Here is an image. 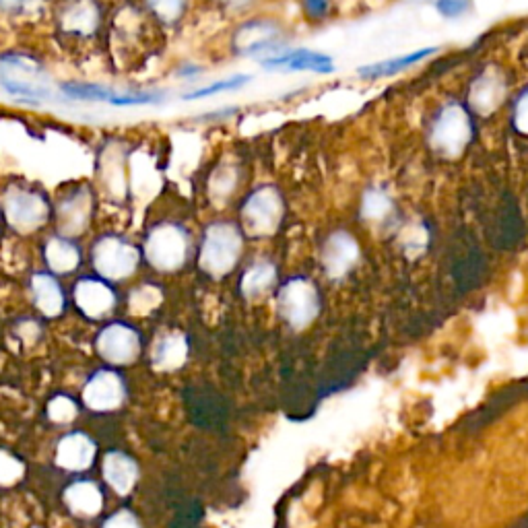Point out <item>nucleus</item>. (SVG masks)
Wrapping results in <instances>:
<instances>
[{
	"mask_svg": "<svg viewBox=\"0 0 528 528\" xmlns=\"http://www.w3.org/2000/svg\"><path fill=\"white\" fill-rule=\"evenodd\" d=\"M0 89L27 102H44L54 93L46 66L38 58L19 50L0 54Z\"/></svg>",
	"mask_w": 528,
	"mask_h": 528,
	"instance_id": "f257e3e1",
	"label": "nucleus"
},
{
	"mask_svg": "<svg viewBox=\"0 0 528 528\" xmlns=\"http://www.w3.org/2000/svg\"><path fill=\"white\" fill-rule=\"evenodd\" d=\"M244 250V238L238 225L217 221L207 227L198 254V267L209 277L221 279L236 269Z\"/></svg>",
	"mask_w": 528,
	"mask_h": 528,
	"instance_id": "f03ea898",
	"label": "nucleus"
},
{
	"mask_svg": "<svg viewBox=\"0 0 528 528\" xmlns=\"http://www.w3.org/2000/svg\"><path fill=\"white\" fill-rule=\"evenodd\" d=\"M473 139V120L465 106L456 102L446 104L429 128V145L448 159L465 153Z\"/></svg>",
	"mask_w": 528,
	"mask_h": 528,
	"instance_id": "7ed1b4c3",
	"label": "nucleus"
},
{
	"mask_svg": "<svg viewBox=\"0 0 528 528\" xmlns=\"http://www.w3.org/2000/svg\"><path fill=\"white\" fill-rule=\"evenodd\" d=\"M285 215L283 196L275 186L256 188L242 207V229L250 238H271L277 234Z\"/></svg>",
	"mask_w": 528,
	"mask_h": 528,
	"instance_id": "20e7f679",
	"label": "nucleus"
},
{
	"mask_svg": "<svg viewBox=\"0 0 528 528\" xmlns=\"http://www.w3.org/2000/svg\"><path fill=\"white\" fill-rule=\"evenodd\" d=\"M143 250L153 269L161 273H174L184 267L190 240L182 225L161 223L149 231Z\"/></svg>",
	"mask_w": 528,
	"mask_h": 528,
	"instance_id": "39448f33",
	"label": "nucleus"
},
{
	"mask_svg": "<svg viewBox=\"0 0 528 528\" xmlns=\"http://www.w3.org/2000/svg\"><path fill=\"white\" fill-rule=\"evenodd\" d=\"M0 205H3L7 223L17 234H33L42 229L50 217V205L44 194L23 186H9Z\"/></svg>",
	"mask_w": 528,
	"mask_h": 528,
	"instance_id": "423d86ee",
	"label": "nucleus"
},
{
	"mask_svg": "<svg viewBox=\"0 0 528 528\" xmlns=\"http://www.w3.org/2000/svg\"><path fill=\"white\" fill-rule=\"evenodd\" d=\"M277 308L293 330H306L320 314V293L310 279H289L277 293Z\"/></svg>",
	"mask_w": 528,
	"mask_h": 528,
	"instance_id": "0eeeda50",
	"label": "nucleus"
},
{
	"mask_svg": "<svg viewBox=\"0 0 528 528\" xmlns=\"http://www.w3.org/2000/svg\"><path fill=\"white\" fill-rule=\"evenodd\" d=\"M91 258L95 271L104 279L122 281L137 271L141 254L130 242L118 236H104L95 242Z\"/></svg>",
	"mask_w": 528,
	"mask_h": 528,
	"instance_id": "6e6552de",
	"label": "nucleus"
},
{
	"mask_svg": "<svg viewBox=\"0 0 528 528\" xmlns=\"http://www.w3.org/2000/svg\"><path fill=\"white\" fill-rule=\"evenodd\" d=\"M283 48V31L275 21L269 19L248 21L238 27L234 36V52L248 58L264 60Z\"/></svg>",
	"mask_w": 528,
	"mask_h": 528,
	"instance_id": "1a4fd4ad",
	"label": "nucleus"
},
{
	"mask_svg": "<svg viewBox=\"0 0 528 528\" xmlns=\"http://www.w3.org/2000/svg\"><path fill=\"white\" fill-rule=\"evenodd\" d=\"M95 349L112 366H128L141 355V339L135 328L126 324H110L97 335Z\"/></svg>",
	"mask_w": 528,
	"mask_h": 528,
	"instance_id": "9d476101",
	"label": "nucleus"
},
{
	"mask_svg": "<svg viewBox=\"0 0 528 528\" xmlns=\"http://www.w3.org/2000/svg\"><path fill=\"white\" fill-rule=\"evenodd\" d=\"M361 248L349 231H333L320 250V264L330 279H345L359 262Z\"/></svg>",
	"mask_w": 528,
	"mask_h": 528,
	"instance_id": "9b49d317",
	"label": "nucleus"
},
{
	"mask_svg": "<svg viewBox=\"0 0 528 528\" xmlns=\"http://www.w3.org/2000/svg\"><path fill=\"white\" fill-rule=\"evenodd\" d=\"M260 64L267 71H281V73H316L328 75L335 71V62L328 54L308 50V48H283L281 52L260 60Z\"/></svg>",
	"mask_w": 528,
	"mask_h": 528,
	"instance_id": "f8f14e48",
	"label": "nucleus"
},
{
	"mask_svg": "<svg viewBox=\"0 0 528 528\" xmlns=\"http://www.w3.org/2000/svg\"><path fill=\"white\" fill-rule=\"evenodd\" d=\"M126 401L124 380L110 370L95 372L83 388V403L87 409L97 413L116 411Z\"/></svg>",
	"mask_w": 528,
	"mask_h": 528,
	"instance_id": "ddd939ff",
	"label": "nucleus"
},
{
	"mask_svg": "<svg viewBox=\"0 0 528 528\" xmlns=\"http://www.w3.org/2000/svg\"><path fill=\"white\" fill-rule=\"evenodd\" d=\"M93 213V194L89 188H77L73 194L62 198L56 209L58 234L62 238H77L85 234Z\"/></svg>",
	"mask_w": 528,
	"mask_h": 528,
	"instance_id": "4468645a",
	"label": "nucleus"
},
{
	"mask_svg": "<svg viewBox=\"0 0 528 528\" xmlns=\"http://www.w3.org/2000/svg\"><path fill=\"white\" fill-rule=\"evenodd\" d=\"M62 33L71 38H91L102 25V9L97 0H69L58 15Z\"/></svg>",
	"mask_w": 528,
	"mask_h": 528,
	"instance_id": "2eb2a0df",
	"label": "nucleus"
},
{
	"mask_svg": "<svg viewBox=\"0 0 528 528\" xmlns=\"http://www.w3.org/2000/svg\"><path fill=\"white\" fill-rule=\"evenodd\" d=\"M506 99V79L500 69H485L469 89V104L473 112L481 116H491Z\"/></svg>",
	"mask_w": 528,
	"mask_h": 528,
	"instance_id": "dca6fc26",
	"label": "nucleus"
},
{
	"mask_svg": "<svg viewBox=\"0 0 528 528\" xmlns=\"http://www.w3.org/2000/svg\"><path fill=\"white\" fill-rule=\"evenodd\" d=\"M188 339L180 330H165L151 347V366L155 372H176L188 359Z\"/></svg>",
	"mask_w": 528,
	"mask_h": 528,
	"instance_id": "f3484780",
	"label": "nucleus"
},
{
	"mask_svg": "<svg viewBox=\"0 0 528 528\" xmlns=\"http://www.w3.org/2000/svg\"><path fill=\"white\" fill-rule=\"evenodd\" d=\"M95 450H97L95 442L87 434L73 432L58 442L56 465L64 471H73V473L85 471L93 465Z\"/></svg>",
	"mask_w": 528,
	"mask_h": 528,
	"instance_id": "a211bd4d",
	"label": "nucleus"
},
{
	"mask_svg": "<svg viewBox=\"0 0 528 528\" xmlns=\"http://www.w3.org/2000/svg\"><path fill=\"white\" fill-rule=\"evenodd\" d=\"M75 304L89 318H104L116 306L114 291L97 279H83L75 285Z\"/></svg>",
	"mask_w": 528,
	"mask_h": 528,
	"instance_id": "6ab92c4d",
	"label": "nucleus"
},
{
	"mask_svg": "<svg viewBox=\"0 0 528 528\" xmlns=\"http://www.w3.org/2000/svg\"><path fill=\"white\" fill-rule=\"evenodd\" d=\"M104 479L106 483L118 493V495H128L135 489L139 481V465L137 460H132L124 452H108L104 456Z\"/></svg>",
	"mask_w": 528,
	"mask_h": 528,
	"instance_id": "aec40b11",
	"label": "nucleus"
},
{
	"mask_svg": "<svg viewBox=\"0 0 528 528\" xmlns=\"http://www.w3.org/2000/svg\"><path fill=\"white\" fill-rule=\"evenodd\" d=\"M62 500L75 516L93 518L104 510V493L93 481H75L64 489Z\"/></svg>",
	"mask_w": 528,
	"mask_h": 528,
	"instance_id": "412c9836",
	"label": "nucleus"
},
{
	"mask_svg": "<svg viewBox=\"0 0 528 528\" xmlns=\"http://www.w3.org/2000/svg\"><path fill=\"white\" fill-rule=\"evenodd\" d=\"M436 52H438L436 46H429V48H419V50L409 52V54H403V56H394V58H388V60H380V62H374V64H363V66H359L357 75L361 79H368V81L384 79V77H394V75H399V73L411 69V66L427 60L429 56H434Z\"/></svg>",
	"mask_w": 528,
	"mask_h": 528,
	"instance_id": "4be33fe9",
	"label": "nucleus"
},
{
	"mask_svg": "<svg viewBox=\"0 0 528 528\" xmlns=\"http://www.w3.org/2000/svg\"><path fill=\"white\" fill-rule=\"evenodd\" d=\"M31 297L46 318H56L64 310V293L52 275L38 273L31 277Z\"/></svg>",
	"mask_w": 528,
	"mask_h": 528,
	"instance_id": "5701e85b",
	"label": "nucleus"
},
{
	"mask_svg": "<svg viewBox=\"0 0 528 528\" xmlns=\"http://www.w3.org/2000/svg\"><path fill=\"white\" fill-rule=\"evenodd\" d=\"M99 184L104 188V194L110 196L112 201H122L126 196V172H124V159L116 147L108 149L99 165Z\"/></svg>",
	"mask_w": 528,
	"mask_h": 528,
	"instance_id": "b1692460",
	"label": "nucleus"
},
{
	"mask_svg": "<svg viewBox=\"0 0 528 528\" xmlns=\"http://www.w3.org/2000/svg\"><path fill=\"white\" fill-rule=\"evenodd\" d=\"M275 283H277V267L269 260H260L254 262L244 273L240 291L248 302H258L275 287Z\"/></svg>",
	"mask_w": 528,
	"mask_h": 528,
	"instance_id": "393cba45",
	"label": "nucleus"
},
{
	"mask_svg": "<svg viewBox=\"0 0 528 528\" xmlns=\"http://www.w3.org/2000/svg\"><path fill=\"white\" fill-rule=\"evenodd\" d=\"M44 258H46L50 271L58 275L73 273L81 262L79 248L69 238H62V236L50 238V242L44 248Z\"/></svg>",
	"mask_w": 528,
	"mask_h": 528,
	"instance_id": "a878e982",
	"label": "nucleus"
},
{
	"mask_svg": "<svg viewBox=\"0 0 528 528\" xmlns=\"http://www.w3.org/2000/svg\"><path fill=\"white\" fill-rule=\"evenodd\" d=\"M240 172L234 163H221L209 178V198L215 205H225L236 192Z\"/></svg>",
	"mask_w": 528,
	"mask_h": 528,
	"instance_id": "bb28decb",
	"label": "nucleus"
},
{
	"mask_svg": "<svg viewBox=\"0 0 528 528\" xmlns=\"http://www.w3.org/2000/svg\"><path fill=\"white\" fill-rule=\"evenodd\" d=\"M163 302V291L157 285H141L128 295V312L132 316H147Z\"/></svg>",
	"mask_w": 528,
	"mask_h": 528,
	"instance_id": "cd10ccee",
	"label": "nucleus"
},
{
	"mask_svg": "<svg viewBox=\"0 0 528 528\" xmlns=\"http://www.w3.org/2000/svg\"><path fill=\"white\" fill-rule=\"evenodd\" d=\"M392 213V198L382 188H370L363 194L361 217L370 223H380Z\"/></svg>",
	"mask_w": 528,
	"mask_h": 528,
	"instance_id": "c85d7f7f",
	"label": "nucleus"
},
{
	"mask_svg": "<svg viewBox=\"0 0 528 528\" xmlns=\"http://www.w3.org/2000/svg\"><path fill=\"white\" fill-rule=\"evenodd\" d=\"M250 81H252L250 75H234V77H227V79L215 81V83L205 85V87H196V89L188 91L184 95V99H186V102H194V99H205V97H213V95H219V93L238 91V89L246 87Z\"/></svg>",
	"mask_w": 528,
	"mask_h": 528,
	"instance_id": "c756f323",
	"label": "nucleus"
},
{
	"mask_svg": "<svg viewBox=\"0 0 528 528\" xmlns=\"http://www.w3.org/2000/svg\"><path fill=\"white\" fill-rule=\"evenodd\" d=\"M149 13L165 25H174L182 19L188 0H145Z\"/></svg>",
	"mask_w": 528,
	"mask_h": 528,
	"instance_id": "7c9ffc66",
	"label": "nucleus"
},
{
	"mask_svg": "<svg viewBox=\"0 0 528 528\" xmlns=\"http://www.w3.org/2000/svg\"><path fill=\"white\" fill-rule=\"evenodd\" d=\"M429 244V236H427V229L421 225V223H415V225H407L403 229L401 234V246H403V252L409 256V258H417L425 252Z\"/></svg>",
	"mask_w": 528,
	"mask_h": 528,
	"instance_id": "2f4dec72",
	"label": "nucleus"
},
{
	"mask_svg": "<svg viewBox=\"0 0 528 528\" xmlns=\"http://www.w3.org/2000/svg\"><path fill=\"white\" fill-rule=\"evenodd\" d=\"M23 475H25L23 460L11 454L9 450H0V485L13 487L23 479Z\"/></svg>",
	"mask_w": 528,
	"mask_h": 528,
	"instance_id": "473e14b6",
	"label": "nucleus"
},
{
	"mask_svg": "<svg viewBox=\"0 0 528 528\" xmlns=\"http://www.w3.org/2000/svg\"><path fill=\"white\" fill-rule=\"evenodd\" d=\"M77 413H79V409H77L75 401L69 399V396H64V394L54 396V399L48 403V417L56 425L71 423L77 417Z\"/></svg>",
	"mask_w": 528,
	"mask_h": 528,
	"instance_id": "72a5a7b5",
	"label": "nucleus"
},
{
	"mask_svg": "<svg viewBox=\"0 0 528 528\" xmlns=\"http://www.w3.org/2000/svg\"><path fill=\"white\" fill-rule=\"evenodd\" d=\"M434 9L444 19H460L471 11V0H434Z\"/></svg>",
	"mask_w": 528,
	"mask_h": 528,
	"instance_id": "f704fd0d",
	"label": "nucleus"
},
{
	"mask_svg": "<svg viewBox=\"0 0 528 528\" xmlns=\"http://www.w3.org/2000/svg\"><path fill=\"white\" fill-rule=\"evenodd\" d=\"M514 126L522 135H528V89H524V93L516 99L514 104Z\"/></svg>",
	"mask_w": 528,
	"mask_h": 528,
	"instance_id": "c9c22d12",
	"label": "nucleus"
},
{
	"mask_svg": "<svg viewBox=\"0 0 528 528\" xmlns=\"http://www.w3.org/2000/svg\"><path fill=\"white\" fill-rule=\"evenodd\" d=\"M102 528H143L137 514H132L130 510H118L112 514Z\"/></svg>",
	"mask_w": 528,
	"mask_h": 528,
	"instance_id": "e433bc0d",
	"label": "nucleus"
},
{
	"mask_svg": "<svg viewBox=\"0 0 528 528\" xmlns=\"http://www.w3.org/2000/svg\"><path fill=\"white\" fill-rule=\"evenodd\" d=\"M302 5L310 19H326L330 11V0H302Z\"/></svg>",
	"mask_w": 528,
	"mask_h": 528,
	"instance_id": "4c0bfd02",
	"label": "nucleus"
},
{
	"mask_svg": "<svg viewBox=\"0 0 528 528\" xmlns=\"http://www.w3.org/2000/svg\"><path fill=\"white\" fill-rule=\"evenodd\" d=\"M17 335L25 341V343H36L40 337V326L31 320H25L17 326Z\"/></svg>",
	"mask_w": 528,
	"mask_h": 528,
	"instance_id": "58836bf2",
	"label": "nucleus"
},
{
	"mask_svg": "<svg viewBox=\"0 0 528 528\" xmlns=\"http://www.w3.org/2000/svg\"><path fill=\"white\" fill-rule=\"evenodd\" d=\"M31 5V0H0V11L19 13Z\"/></svg>",
	"mask_w": 528,
	"mask_h": 528,
	"instance_id": "ea45409f",
	"label": "nucleus"
},
{
	"mask_svg": "<svg viewBox=\"0 0 528 528\" xmlns=\"http://www.w3.org/2000/svg\"><path fill=\"white\" fill-rule=\"evenodd\" d=\"M221 3L227 9H246V7H250L254 3V0H221Z\"/></svg>",
	"mask_w": 528,
	"mask_h": 528,
	"instance_id": "a19ab883",
	"label": "nucleus"
}]
</instances>
